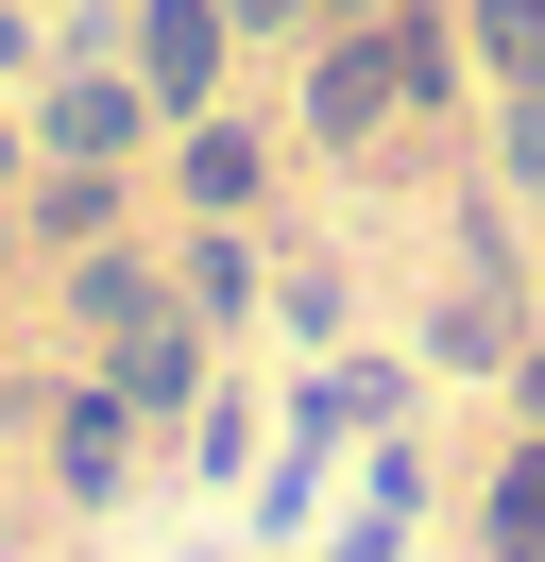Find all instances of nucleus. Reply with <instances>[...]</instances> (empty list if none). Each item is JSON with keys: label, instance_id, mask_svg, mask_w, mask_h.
I'll use <instances>...</instances> for the list:
<instances>
[{"label": "nucleus", "instance_id": "1a4fd4ad", "mask_svg": "<svg viewBox=\"0 0 545 562\" xmlns=\"http://www.w3.org/2000/svg\"><path fill=\"white\" fill-rule=\"evenodd\" d=\"M188 205H256V137L204 120V137H188Z\"/></svg>", "mask_w": 545, "mask_h": 562}, {"label": "nucleus", "instance_id": "9b49d317", "mask_svg": "<svg viewBox=\"0 0 545 562\" xmlns=\"http://www.w3.org/2000/svg\"><path fill=\"white\" fill-rule=\"evenodd\" d=\"M511 171H529V188H545V103H511Z\"/></svg>", "mask_w": 545, "mask_h": 562}, {"label": "nucleus", "instance_id": "7ed1b4c3", "mask_svg": "<svg viewBox=\"0 0 545 562\" xmlns=\"http://www.w3.org/2000/svg\"><path fill=\"white\" fill-rule=\"evenodd\" d=\"M136 120H154V86H102V69H68V86H52V120H34V137H52L68 171H120V154H136Z\"/></svg>", "mask_w": 545, "mask_h": 562}, {"label": "nucleus", "instance_id": "2eb2a0df", "mask_svg": "<svg viewBox=\"0 0 545 562\" xmlns=\"http://www.w3.org/2000/svg\"><path fill=\"white\" fill-rule=\"evenodd\" d=\"M0 171H18V137H0Z\"/></svg>", "mask_w": 545, "mask_h": 562}, {"label": "nucleus", "instance_id": "4468645a", "mask_svg": "<svg viewBox=\"0 0 545 562\" xmlns=\"http://www.w3.org/2000/svg\"><path fill=\"white\" fill-rule=\"evenodd\" d=\"M341 18H392V0H341Z\"/></svg>", "mask_w": 545, "mask_h": 562}, {"label": "nucleus", "instance_id": "ddd939ff", "mask_svg": "<svg viewBox=\"0 0 545 562\" xmlns=\"http://www.w3.org/2000/svg\"><path fill=\"white\" fill-rule=\"evenodd\" d=\"M511 392H529V426H545V358H511Z\"/></svg>", "mask_w": 545, "mask_h": 562}, {"label": "nucleus", "instance_id": "6e6552de", "mask_svg": "<svg viewBox=\"0 0 545 562\" xmlns=\"http://www.w3.org/2000/svg\"><path fill=\"white\" fill-rule=\"evenodd\" d=\"M494 562H545V426H529V460L494 477Z\"/></svg>", "mask_w": 545, "mask_h": 562}, {"label": "nucleus", "instance_id": "39448f33", "mask_svg": "<svg viewBox=\"0 0 545 562\" xmlns=\"http://www.w3.org/2000/svg\"><path fill=\"white\" fill-rule=\"evenodd\" d=\"M477 69H494L511 103H545V0H477Z\"/></svg>", "mask_w": 545, "mask_h": 562}, {"label": "nucleus", "instance_id": "f257e3e1", "mask_svg": "<svg viewBox=\"0 0 545 562\" xmlns=\"http://www.w3.org/2000/svg\"><path fill=\"white\" fill-rule=\"evenodd\" d=\"M392 103H409V52H392V18H358V35L307 69V137H375Z\"/></svg>", "mask_w": 545, "mask_h": 562}, {"label": "nucleus", "instance_id": "9d476101", "mask_svg": "<svg viewBox=\"0 0 545 562\" xmlns=\"http://www.w3.org/2000/svg\"><path fill=\"white\" fill-rule=\"evenodd\" d=\"M238 290H256V256H238V239H188V324H222Z\"/></svg>", "mask_w": 545, "mask_h": 562}, {"label": "nucleus", "instance_id": "0eeeda50", "mask_svg": "<svg viewBox=\"0 0 545 562\" xmlns=\"http://www.w3.org/2000/svg\"><path fill=\"white\" fill-rule=\"evenodd\" d=\"M52 460H68V494H102V477H120V392H68Z\"/></svg>", "mask_w": 545, "mask_h": 562}, {"label": "nucleus", "instance_id": "f03ea898", "mask_svg": "<svg viewBox=\"0 0 545 562\" xmlns=\"http://www.w3.org/2000/svg\"><path fill=\"white\" fill-rule=\"evenodd\" d=\"M222 0H136V86H154V103H204V86H222Z\"/></svg>", "mask_w": 545, "mask_h": 562}, {"label": "nucleus", "instance_id": "f8f14e48", "mask_svg": "<svg viewBox=\"0 0 545 562\" xmlns=\"http://www.w3.org/2000/svg\"><path fill=\"white\" fill-rule=\"evenodd\" d=\"M222 18H238V35H272V18H307V0H222Z\"/></svg>", "mask_w": 545, "mask_h": 562}, {"label": "nucleus", "instance_id": "20e7f679", "mask_svg": "<svg viewBox=\"0 0 545 562\" xmlns=\"http://www.w3.org/2000/svg\"><path fill=\"white\" fill-rule=\"evenodd\" d=\"M188 392H204V324H136V341H120V409H188Z\"/></svg>", "mask_w": 545, "mask_h": 562}, {"label": "nucleus", "instance_id": "423d86ee", "mask_svg": "<svg viewBox=\"0 0 545 562\" xmlns=\"http://www.w3.org/2000/svg\"><path fill=\"white\" fill-rule=\"evenodd\" d=\"M68 307H86V341H136V324H154V273H136V256H86Z\"/></svg>", "mask_w": 545, "mask_h": 562}]
</instances>
